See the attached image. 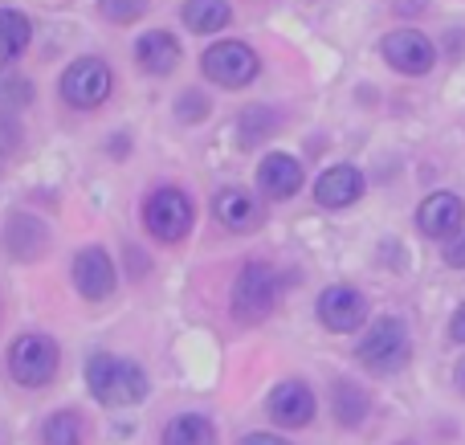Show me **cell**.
<instances>
[{"label":"cell","mask_w":465,"mask_h":445,"mask_svg":"<svg viewBox=\"0 0 465 445\" xmlns=\"http://www.w3.org/2000/svg\"><path fill=\"white\" fill-rule=\"evenodd\" d=\"M98 8L111 25H131L147 13V0H98Z\"/></svg>","instance_id":"25"},{"label":"cell","mask_w":465,"mask_h":445,"mask_svg":"<svg viewBox=\"0 0 465 445\" xmlns=\"http://www.w3.org/2000/svg\"><path fill=\"white\" fill-rule=\"evenodd\" d=\"M33 41V25L25 13H16V8H0V62H16V57L29 49Z\"/></svg>","instance_id":"19"},{"label":"cell","mask_w":465,"mask_h":445,"mask_svg":"<svg viewBox=\"0 0 465 445\" xmlns=\"http://www.w3.org/2000/svg\"><path fill=\"white\" fill-rule=\"evenodd\" d=\"M8 372L25 389H41L57 376V343L49 335H21L8 348Z\"/></svg>","instance_id":"5"},{"label":"cell","mask_w":465,"mask_h":445,"mask_svg":"<svg viewBox=\"0 0 465 445\" xmlns=\"http://www.w3.org/2000/svg\"><path fill=\"white\" fill-rule=\"evenodd\" d=\"M184 25L193 33H217V29H225L229 25V0H188L184 5Z\"/></svg>","instance_id":"20"},{"label":"cell","mask_w":465,"mask_h":445,"mask_svg":"<svg viewBox=\"0 0 465 445\" xmlns=\"http://www.w3.org/2000/svg\"><path fill=\"white\" fill-rule=\"evenodd\" d=\"M86 389L98 405L127 409L147 397V376L135 360H119L111 351H98L86 360Z\"/></svg>","instance_id":"1"},{"label":"cell","mask_w":465,"mask_h":445,"mask_svg":"<svg viewBox=\"0 0 465 445\" xmlns=\"http://www.w3.org/2000/svg\"><path fill=\"white\" fill-rule=\"evenodd\" d=\"M450 335H453V340H458V343H465V307H458V315H453Z\"/></svg>","instance_id":"29"},{"label":"cell","mask_w":465,"mask_h":445,"mask_svg":"<svg viewBox=\"0 0 465 445\" xmlns=\"http://www.w3.org/2000/svg\"><path fill=\"white\" fill-rule=\"evenodd\" d=\"M114 282H119V274H114V262L106 258L103 245L78 250V258H74V286H78L82 299H90V302L111 299Z\"/></svg>","instance_id":"8"},{"label":"cell","mask_w":465,"mask_h":445,"mask_svg":"<svg viewBox=\"0 0 465 445\" xmlns=\"http://www.w3.org/2000/svg\"><path fill=\"white\" fill-rule=\"evenodd\" d=\"M461 389H465V368H461Z\"/></svg>","instance_id":"30"},{"label":"cell","mask_w":465,"mask_h":445,"mask_svg":"<svg viewBox=\"0 0 465 445\" xmlns=\"http://www.w3.org/2000/svg\"><path fill=\"white\" fill-rule=\"evenodd\" d=\"M445 262H450V266H458V270H465V233H458L450 245H445Z\"/></svg>","instance_id":"27"},{"label":"cell","mask_w":465,"mask_h":445,"mask_svg":"<svg viewBox=\"0 0 465 445\" xmlns=\"http://www.w3.org/2000/svg\"><path fill=\"white\" fill-rule=\"evenodd\" d=\"M135 62H139V70L155 74V78L172 74V70H176V62H180V45H176V37H172V33H163V29L143 33V37L135 41Z\"/></svg>","instance_id":"15"},{"label":"cell","mask_w":465,"mask_h":445,"mask_svg":"<svg viewBox=\"0 0 465 445\" xmlns=\"http://www.w3.org/2000/svg\"><path fill=\"white\" fill-rule=\"evenodd\" d=\"M461 221H465V204H461V196H453V193L425 196V201H420V209H417L420 233L441 237V242H453V237L461 233Z\"/></svg>","instance_id":"10"},{"label":"cell","mask_w":465,"mask_h":445,"mask_svg":"<svg viewBox=\"0 0 465 445\" xmlns=\"http://www.w3.org/2000/svg\"><path fill=\"white\" fill-rule=\"evenodd\" d=\"M257 184H262L265 196L286 201V196H294L298 188H302V163L286 152H270L262 163H257Z\"/></svg>","instance_id":"14"},{"label":"cell","mask_w":465,"mask_h":445,"mask_svg":"<svg viewBox=\"0 0 465 445\" xmlns=\"http://www.w3.org/2000/svg\"><path fill=\"white\" fill-rule=\"evenodd\" d=\"M241 445H290V441H282V438H273V433H249Z\"/></svg>","instance_id":"28"},{"label":"cell","mask_w":465,"mask_h":445,"mask_svg":"<svg viewBox=\"0 0 465 445\" xmlns=\"http://www.w3.org/2000/svg\"><path fill=\"white\" fill-rule=\"evenodd\" d=\"M384 57H388V65L401 70V74H429L433 70V62H437V49H433V41H429L425 33L396 29V33H388L384 37Z\"/></svg>","instance_id":"9"},{"label":"cell","mask_w":465,"mask_h":445,"mask_svg":"<svg viewBox=\"0 0 465 445\" xmlns=\"http://www.w3.org/2000/svg\"><path fill=\"white\" fill-rule=\"evenodd\" d=\"M412 356V343H409V327L401 323V319H376L371 323V331L360 340V364H368L371 372H396V368H404Z\"/></svg>","instance_id":"2"},{"label":"cell","mask_w":465,"mask_h":445,"mask_svg":"<svg viewBox=\"0 0 465 445\" xmlns=\"http://www.w3.org/2000/svg\"><path fill=\"white\" fill-rule=\"evenodd\" d=\"M41 441L45 445H82L86 441V421H82L78 413H70V409H62V413L45 417V425H41Z\"/></svg>","instance_id":"21"},{"label":"cell","mask_w":465,"mask_h":445,"mask_svg":"<svg viewBox=\"0 0 465 445\" xmlns=\"http://www.w3.org/2000/svg\"><path fill=\"white\" fill-rule=\"evenodd\" d=\"M213 213H217V221L229 229H253L257 221H262V213H257L253 196H249L245 188H225V193H217Z\"/></svg>","instance_id":"17"},{"label":"cell","mask_w":465,"mask_h":445,"mask_svg":"<svg viewBox=\"0 0 465 445\" xmlns=\"http://www.w3.org/2000/svg\"><path fill=\"white\" fill-rule=\"evenodd\" d=\"M335 417L339 425H360L368 417V392L351 381H339L335 384Z\"/></svg>","instance_id":"23"},{"label":"cell","mask_w":465,"mask_h":445,"mask_svg":"<svg viewBox=\"0 0 465 445\" xmlns=\"http://www.w3.org/2000/svg\"><path fill=\"white\" fill-rule=\"evenodd\" d=\"M278 127H282V119L270 106H249L237 123V139H241V147H253V143H262L265 135H273Z\"/></svg>","instance_id":"22"},{"label":"cell","mask_w":465,"mask_h":445,"mask_svg":"<svg viewBox=\"0 0 465 445\" xmlns=\"http://www.w3.org/2000/svg\"><path fill=\"white\" fill-rule=\"evenodd\" d=\"M278 302V274L265 262H249L232 282V315L241 323H262Z\"/></svg>","instance_id":"3"},{"label":"cell","mask_w":465,"mask_h":445,"mask_svg":"<svg viewBox=\"0 0 465 445\" xmlns=\"http://www.w3.org/2000/svg\"><path fill=\"white\" fill-rule=\"evenodd\" d=\"M111 86H114V74L103 57H78V62L65 65L62 74V98L78 111H94L111 98Z\"/></svg>","instance_id":"4"},{"label":"cell","mask_w":465,"mask_h":445,"mask_svg":"<svg viewBox=\"0 0 465 445\" xmlns=\"http://www.w3.org/2000/svg\"><path fill=\"white\" fill-rule=\"evenodd\" d=\"M143 229L155 242H180L193 229V201L180 188H155L143 204Z\"/></svg>","instance_id":"6"},{"label":"cell","mask_w":465,"mask_h":445,"mask_svg":"<svg viewBox=\"0 0 465 445\" xmlns=\"http://www.w3.org/2000/svg\"><path fill=\"white\" fill-rule=\"evenodd\" d=\"M319 319L331 327V331L347 335L368 319V299H363L360 291H351V286H331V291H322V299H319Z\"/></svg>","instance_id":"11"},{"label":"cell","mask_w":465,"mask_h":445,"mask_svg":"<svg viewBox=\"0 0 465 445\" xmlns=\"http://www.w3.org/2000/svg\"><path fill=\"white\" fill-rule=\"evenodd\" d=\"M270 417L278 425H286V430H298V425H306L314 417V392L306 389L302 381H286L278 384V389L270 392Z\"/></svg>","instance_id":"13"},{"label":"cell","mask_w":465,"mask_h":445,"mask_svg":"<svg viewBox=\"0 0 465 445\" xmlns=\"http://www.w3.org/2000/svg\"><path fill=\"white\" fill-rule=\"evenodd\" d=\"M360 196H363V172L351 168V163L327 168L319 176V184H314V201H319L322 209H347V204H355Z\"/></svg>","instance_id":"12"},{"label":"cell","mask_w":465,"mask_h":445,"mask_svg":"<svg viewBox=\"0 0 465 445\" xmlns=\"http://www.w3.org/2000/svg\"><path fill=\"white\" fill-rule=\"evenodd\" d=\"M163 445H217V430L201 413H180L163 425Z\"/></svg>","instance_id":"18"},{"label":"cell","mask_w":465,"mask_h":445,"mask_svg":"<svg viewBox=\"0 0 465 445\" xmlns=\"http://www.w3.org/2000/svg\"><path fill=\"white\" fill-rule=\"evenodd\" d=\"M45 242H49V229L41 225L33 213H13L8 217V225H5V245H8V253L13 258H37L41 250H45Z\"/></svg>","instance_id":"16"},{"label":"cell","mask_w":465,"mask_h":445,"mask_svg":"<svg viewBox=\"0 0 465 445\" xmlns=\"http://www.w3.org/2000/svg\"><path fill=\"white\" fill-rule=\"evenodd\" d=\"M33 103V82L25 74H0V111H21Z\"/></svg>","instance_id":"24"},{"label":"cell","mask_w":465,"mask_h":445,"mask_svg":"<svg viewBox=\"0 0 465 445\" xmlns=\"http://www.w3.org/2000/svg\"><path fill=\"white\" fill-rule=\"evenodd\" d=\"M176 114H180V123H201L209 114V98L201 90H188V94L176 98Z\"/></svg>","instance_id":"26"},{"label":"cell","mask_w":465,"mask_h":445,"mask_svg":"<svg viewBox=\"0 0 465 445\" xmlns=\"http://www.w3.org/2000/svg\"><path fill=\"white\" fill-rule=\"evenodd\" d=\"M201 65H204V74L225 90L249 86V82L257 78V70H262L257 54L245 45V41H221V45H209L204 57H201Z\"/></svg>","instance_id":"7"}]
</instances>
